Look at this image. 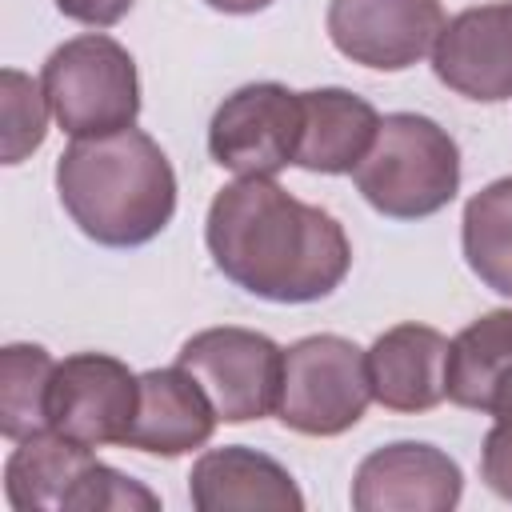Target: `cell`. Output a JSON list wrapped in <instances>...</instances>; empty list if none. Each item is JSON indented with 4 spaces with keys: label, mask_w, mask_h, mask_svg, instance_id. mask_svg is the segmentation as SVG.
Here are the masks:
<instances>
[{
    "label": "cell",
    "mask_w": 512,
    "mask_h": 512,
    "mask_svg": "<svg viewBox=\"0 0 512 512\" xmlns=\"http://www.w3.org/2000/svg\"><path fill=\"white\" fill-rule=\"evenodd\" d=\"M92 464V448L72 444L52 428L24 436L4 468L8 504L16 512H72V500Z\"/></svg>",
    "instance_id": "e0dca14e"
},
{
    "label": "cell",
    "mask_w": 512,
    "mask_h": 512,
    "mask_svg": "<svg viewBox=\"0 0 512 512\" xmlns=\"http://www.w3.org/2000/svg\"><path fill=\"white\" fill-rule=\"evenodd\" d=\"M140 400V376L116 356L76 352L56 364L48 384V428L72 444H124Z\"/></svg>",
    "instance_id": "ba28073f"
},
{
    "label": "cell",
    "mask_w": 512,
    "mask_h": 512,
    "mask_svg": "<svg viewBox=\"0 0 512 512\" xmlns=\"http://www.w3.org/2000/svg\"><path fill=\"white\" fill-rule=\"evenodd\" d=\"M460 184L456 140L428 116L392 112L380 120V132L368 156L356 164L360 196L396 220H420L440 212Z\"/></svg>",
    "instance_id": "3957f363"
},
{
    "label": "cell",
    "mask_w": 512,
    "mask_h": 512,
    "mask_svg": "<svg viewBox=\"0 0 512 512\" xmlns=\"http://www.w3.org/2000/svg\"><path fill=\"white\" fill-rule=\"evenodd\" d=\"M464 256L492 292L512 296V176L464 204Z\"/></svg>",
    "instance_id": "ac0fdd59"
},
{
    "label": "cell",
    "mask_w": 512,
    "mask_h": 512,
    "mask_svg": "<svg viewBox=\"0 0 512 512\" xmlns=\"http://www.w3.org/2000/svg\"><path fill=\"white\" fill-rule=\"evenodd\" d=\"M180 368H188L208 392L224 424L260 420L280 400L284 352L248 328H204L180 348Z\"/></svg>",
    "instance_id": "8992f818"
},
{
    "label": "cell",
    "mask_w": 512,
    "mask_h": 512,
    "mask_svg": "<svg viewBox=\"0 0 512 512\" xmlns=\"http://www.w3.org/2000/svg\"><path fill=\"white\" fill-rule=\"evenodd\" d=\"M208 8H216V12H260V8H268L272 0H204Z\"/></svg>",
    "instance_id": "603a6c76"
},
{
    "label": "cell",
    "mask_w": 512,
    "mask_h": 512,
    "mask_svg": "<svg viewBox=\"0 0 512 512\" xmlns=\"http://www.w3.org/2000/svg\"><path fill=\"white\" fill-rule=\"evenodd\" d=\"M304 128V100L284 84L236 88L212 116L208 152L220 168L236 176H272L296 164Z\"/></svg>",
    "instance_id": "52a82bcc"
},
{
    "label": "cell",
    "mask_w": 512,
    "mask_h": 512,
    "mask_svg": "<svg viewBox=\"0 0 512 512\" xmlns=\"http://www.w3.org/2000/svg\"><path fill=\"white\" fill-rule=\"evenodd\" d=\"M372 400L368 356L344 336H304L284 352L276 412L292 432L336 436L352 428Z\"/></svg>",
    "instance_id": "5b68a950"
},
{
    "label": "cell",
    "mask_w": 512,
    "mask_h": 512,
    "mask_svg": "<svg viewBox=\"0 0 512 512\" xmlns=\"http://www.w3.org/2000/svg\"><path fill=\"white\" fill-rule=\"evenodd\" d=\"M56 192L84 236L108 248H132L164 232L176 212V176L148 132L124 128L64 148Z\"/></svg>",
    "instance_id": "7a4b0ae2"
},
{
    "label": "cell",
    "mask_w": 512,
    "mask_h": 512,
    "mask_svg": "<svg viewBox=\"0 0 512 512\" xmlns=\"http://www.w3.org/2000/svg\"><path fill=\"white\" fill-rule=\"evenodd\" d=\"M56 8L64 16H72V20H80V24L108 28V24H116L132 8V0H56Z\"/></svg>",
    "instance_id": "7402d4cb"
},
{
    "label": "cell",
    "mask_w": 512,
    "mask_h": 512,
    "mask_svg": "<svg viewBox=\"0 0 512 512\" xmlns=\"http://www.w3.org/2000/svg\"><path fill=\"white\" fill-rule=\"evenodd\" d=\"M304 100V128H300V148L296 164L308 172H356V164L368 156L380 116L376 108L344 88H316L300 92Z\"/></svg>",
    "instance_id": "2e32d148"
},
{
    "label": "cell",
    "mask_w": 512,
    "mask_h": 512,
    "mask_svg": "<svg viewBox=\"0 0 512 512\" xmlns=\"http://www.w3.org/2000/svg\"><path fill=\"white\" fill-rule=\"evenodd\" d=\"M440 0H332L328 36L332 44L380 72H400L416 64L440 36Z\"/></svg>",
    "instance_id": "9c48e42d"
},
{
    "label": "cell",
    "mask_w": 512,
    "mask_h": 512,
    "mask_svg": "<svg viewBox=\"0 0 512 512\" xmlns=\"http://www.w3.org/2000/svg\"><path fill=\"white\" fill-rule=\"evenodd\" d=\"M192 504L200 512H300L304 496L292 476L264 452L212 448L188 476Z\"/></svg>",
    "instance_id": "4fadbf2b"
},
{
    "label": "cell",
    "mask_w": 512,
    "mask_h": 512,
    "mask_svg": "<svg viewBox=\"0 0 512 512\" xmlns=\"http://www.w3.org/2000/svg\"><path fill=\"white\" fill-rule=\"evenodd\" d=\"M56 124L76 136H112L132 128L140 112V84L132 56L112 36H76L60 44L40 80Z\"/></svg>",
    "instance_id": "277c9868"
},
{
    "label": "cell",
    "mask_w": 512,
    "mask_h": 512,
    "mask_svg": "<svg viewBox=\"0 0 512 512\" xmlns=\"http://www.w3.org/2000/svg\"><path fill=\"white\" fill-rule=\"evenodd\" d=\"M216 420L208 392L188 368H152L140 376V400L124 444L152 456H184L208 444Z\"/></svg>",
    "instance_id": "7c38bea8"
},
{
    "label": "cell",
    "mask_w": 512,
    "mask_h": 512,
    "mask_svg": "<svg viewBox=\"0 0 512 512\" xmlns=\"http://www.w3.org/2000/svg\"><path fill=\"white\" fill-rule=\"evenodd\" d=\"M444 396L460 408L492 416L512 404V308L472 320L448 344Z\"/></svg>",
    "instance_id": "9a60e30c"
},
{
    "label": "cell",
    "mask_w": 512,
    "mask_h": 512,
    "mask_svg": "<svg viewBox=\"0 0 512 512\" xmlns=\"http://www.w3.org/2000/svg\"><path fill=\"white\" fill-rule=\"evenodd\" d=\"M432 72L468 100L512 96V4H484L452 16L432 44Z\"/></svg>",
    "instance_id": "8fae6325"
},
{
    "label": "cell",
    "mask_w": 512,
    "mask_h": 512,
    "mask_svg": "<svg viewBox=\"0 0 512 512\" xmlns=\"http://www.w3.org/2000/svg\"><path fill=\"white\" fill-rule=\"evenodd\" d=\"M448 340L424 324L388 328L368 352L372 396L392 412H428L444 400Z\"/></svg>",
    "instance_id": "5bb4252c"
},
{
    "label": "cell",
    "mask_w": 512,
    "mask_h": 512,
    "mask_svg": "<svg viewBox=\"0 0 512 512\" xmlns=\"http://www.w3.org/2000/svg\"><path fill=\"white\" fill-rule=\"evenodd\" d=\"M204 236L216 268L232 284L276 304L328 296L352 264L344 228L268 176H240L220 188Z\"/></svg>",
    "instance_id": "6da1fadb"
},
{
    "label": "cell",
    "mask_w": 512,
    "mask_h": 512,
    "mask_svg": "<svg viewBox=\"0 0 512 512\" xmlns=\"http://www.w3.org/2000/svg\"><path fill=\"white\" fill-rule=\"evenodd\" d=\"M460 468L432 444H388L360 460L352 508L360 512H448L460 500Z\"/></svg>",
    "instance_id": "30bf717a"
},
{
    "label": "cell",
    "mask_w": 512,
    "mask_h": 512,
    "mask_svg": "<svg viewBox=\"0 0 512 512\" xmlns=\"http://www.w3.org/2000/svg\"><path fill=\"white\" fill-rule=\"evenodd\" d=\"M52 356L40 344H8L0 352V432L24 440L48 428Z\"/></svg>",
    "instance_id": "d6986e66"
},
{
    "label": "cell",
    "mask_w": 512,
    "mask_h": 512,
    "mask_svg": "<svg viewBox=\"0 0 512 512\" xmlns=\"http://www.w3.org/2000/svg\"><path fill=\"white\" fill-rule=\"evenodd\" d=\"M480 472H484V480H488V488L496 496L512 500V404H504L496 412V424L484 436Z\"/></svg>",
    "instance_id": "44dd1931"
},
{
    "label": "cell",
    "mask_w": 512,
    "mask_h": 512,
    "mask_svg": "<svg viewBox=\"0 0 512 512\" xmlns=\"http://www.w3.org/2000/svg\"><path fill=\"white\" fill-rule=\"evenodd\" d=\"M48 96L24 72L4 68V164H20L44 144Z\"/></svg>",
    "instance_id": "ffe728a7"
}]
</instances>
